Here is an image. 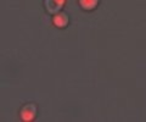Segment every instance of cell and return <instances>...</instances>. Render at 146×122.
<instances>
[{
  "mask_svg": "<svg viewBox=\"0 0 146 122\" xmlns=\"http://www.w3.org/2000/svg\"><path fill=\"white\" fill-rule=\"evenodd\" d=\"M20 115H21V119L23 121H32L36 115L35 104H26L25 106H22Z\"/></svg>",
  "mask_w": 146,
  "mask_h": 122,
  "instance_id": "7a4b0ae2",
  "label": "cell"
},
{
  "mask_svg": "<svg viewBox=\"0 0 146 122\" xmlns=\"http://www.w3.org/2000/svg\"><path fill=\"white\" fill-rule=\"evenodd\" d=\"M78 3L83 10L90 11V10H94L98 6L99 0H78Z\"/></svg>",
  "mask_w": 146,
  "mask_h": 122,
  "instance_id": "277c9868",
  "label": "cell"
},
{
  "mask_svg": "<svg viewBox=\"0 0 146 122\" xmlns=\"http://www.w3.org/2000/svg\"><path fill=\"white\" fill-rule=\"evenodd\" d=\"M65 1L66 0H44V7L49 13L55 15L61 11V9L65 5Z\"/></svg>",
  "mask_w": 146,
  "mask_h": 122,
  "instance_id": "6da1fadb",
  "label": "cell"
},
{
  "mask_svg": "<svg viewBox=\"0 0 146 122\" xmlns=\"http://www.w3.org/2000/svg\"><path fill=\"white\" fill-rule=\"evenodd\" d=\"M68 15L65 12H57L54 15V19H52V23L58 27V28H65V27L68 25Z\"/></svg>",
  "mask_w": 146,
  "mask_h": 122,
  "instance_id": "3957f363",
  "label": "cell"
}]
</instances>
